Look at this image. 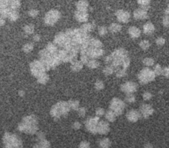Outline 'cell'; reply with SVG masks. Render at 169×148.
Listing matches in <instances>:
<instances>
[{"label": "cell", "instance_id": "obj_1", "mask_svg": "<svg viewBox=\"0 0 169 148\" xmlns=\"http://www.w3.org/2000/svg\"><path fill=\"white\" fill-rule=\"evenodd\" d=\"M105 63L116 69L121 66L126 69L130 64V58L127 50L123 48H119L113 52L105 59Z\"/></svg>", "mask_w": 169, "mask_h": 148}, {"label": "cell", "instance_id": "obj_2", "mask_svg": "<svg viewBox=\"0 0 169 148\" xmlns=\"http://www.w3.org/2000/svg\"><path fill=\"white\" fill-rule=\"evenodd\" d=\"M18 128L21 132L29 134H34L38 129L37 118L34 115L27 116L23 118Z\"/></svg>", "mask_w": 169, "mask_h": 148}, {"label": "cell", "instance_id": "obj_3", "mask_svg": "<svg viewBox=\"0 0 169 148\" xmlns=\"http://www.w3.org/2000/svg\"><path fill=\"white\" fill-rule=\"evenodd\" d=\"M70 109L68 102L61 101L52 106L50 109V115L54 120H58L61 117H65L67 116Z\"/></svg>", "mask_w": 169, "mask_h": 148}, {"label": "cell", "instance_id": "obj_4", "mask_svg": "<svg viewBox=\"0 0 169 148\" xmlns=\"http://www.w3.org/2000/svg\"><path fill=\"white\" fill-rule=\"evenodd\" d=\"M156 75L154 71L148 67L141 70L138 76L139 83L141 85H146L149 82L153 81Z\"/></svg>", "mask_w": 169, "mask_h": 148}, {"label": "cell", "instance_id": "obj_5", "mask_svg": "<svg viewBox=\"0 0 169 148\" xmlns=\"http://www.w3.org/2000/svg\"><path fill=\"white\" fill-rule=\"evenodd\" d=\"M125 108V104L118 98H113L110 103V110H112L116 116H119L123 114V111Z\"/></svg>", "mask_w": 169, "mask_h": 148}, {"label": "cell", "instance_id": "obj_6", "mask_svg": "<svg viewBox=\"0 0 169 148\" xmlns=\"http://www.w3.org/2000/svg\"><path fill=\"white\" fill-rule=\"evenodd\" d=\"M61 17V13L58 10L52 9L46 14L44 17L45 23L48 26H53Z\"/></svg>", "mask_w": 169, "mask_h": 148}, {"label": "cell", "instance_id": "obj_7", "mask_svg": "<svg viewBox=\"0 0 169 148\" xmlns=\"http://www.w3.org/2000/svg\"><path fill=\"white\" fill-rule=\"evenodd\" d=\"M4 143L6 146L9 148L20 147L22 146V142L18 137L14 134L6 133L4 136Z\"/></svg>", "mask_w": 169, "mask_h": 148}, {"label": "cell", "instance_id": "obj_8", "mask_svg": "<svg viewBox=\"0 0 169 148\" xmlns=\"http://www.w3.org/2000/svg\"><path fill=\"white\" fill-rule=\"evenodd\" d=\"M30 71L33 76L38 78L46 71L45 67L40 60H34L30 65Z\"/></svg>", "mask_w": 169, "mask_h": 148}, {"label": "cell", "instance_id": "obj_9", "mask_svg": "<svg viewBox=\"0 0 169 148\" xmlns=\"http://www.w3.org/2000/svg\"><path fill=\"white\" fill-rule=\"evenodd\" d=\"M99 121L100 117L97 116L88 119L85 123L86 128L87 130L93 134L97 133V126Z\"/></svg>", "mask_w": 169, "mask_h": 148}, {"label": "cell", "instance_id": "obj_10", "mask_svg": "<svg viewBox=\"0 0 169 148\" xmlns=\"http://www.w3.org/2000/svg\"><path fill=\"white\" fill-rule=\"evenodd\" d=\"M138 85L136 82L133 81H127L122 84L121 85L120 88L122 92L125 93L126 94L128 93H133L137 92L138 89Z\"/></svg>", "mask_w": 169, "mask_h": 148}, {"label": "cell", "instance_id": "obj_11", "mask_svg": "<svg viewBox=\"0 0 169 148\" xmlns=\"http://www.w3.org/2000/svg\"><path fill=\"white\" fill-rule=\"evenodd\" d=\"M154 110L150 105L143 104L139 107V113L141 116L144 118L147 119L153 114Z\"/></svg>", "mask_w": 169, "mask_h": 148}, {"label": "cell", "instance_id": "obj_12", "mask_svg": "<svg viewBox=\"0 0 169 148\" xmlns=\"http://www.w3.org/2000/svg\"><path fill=\"white\" fill-rule=\"evenodd\" d=\"M115 16L118 20L121 23H128L130 19V14L129 12L122 9H119L115 13Z\"/></svg>", "mask_w": 169, "mask_h": 148}, {"label": "cell", "instance_id": "obj_13", "mask_svg": "<svg viewBox=\"0 0 169 148\" xmlns=\"http://www.w3.org/2000/svg\"><path fill=\"white\" fill-rule=\"evenodd\" d=\"M110 125L108 122L105 121H99L97 126V133L101 135H107L109 132Z\"/></svg>", "mask_w": 169, "mask_h": 148}, {"label": "cell", "instance_id": "obj_14", "mask_svg": "<svg viewBox=\"0 0 169 148\" xmlns=\"http://www.w3.org/2000/svg\"><path fill=\"white\" fill-rule=\"evenodd\" d=\"M141 117V115L139 112L136 110H131L126 114L127 118L131 122H137Z\"/></svg>", "mask_w": 169, "mask_h": 148}, {"label": "cell", "instance_id": "obj_15", "mask_svg": "<svg viewBox=\"0 0 169 148\" xmlns=\"http://www.w3.org/2000/svg\"><path fill=\"white\" fill-rule=\"evenodd\" d=\"M146 9H138L134 12V17L136 20H143L148 18V14Z\"/></svg>", "mask_w": 169, "mask_h": 148}, {"label": "cell", "instance_id": "obj_16", "mask_svg": "<svg viewBox=\"0 0 169 148\" xmlns=\"http://www.w3.org/2000/svg\"><path fill=\"white\" fill-rule=\"evenodd\" d=\"M74 17L77 21L79 22H85L89 19V13L87 12L77 10L74 13Z\"/></svg>", "mask_w": 169, "mask_h": 148}, {"label": "cell", "instance_id": "obj_17", "mask_svg": "<svg viewBox=\"0 0 169 148\" xmlns=\"http://www.w3.org/2000/svg\"><path fill=\"white\" fill-rule=\"evenodd\" d=\"M88 7H89V2L88 0H80L77 3L76 8L78 10L87 12Z\"/></svg>", "mask_w": 169, "mask_h": 148}, {"label": "cell", "instance_id": "obj_18", "mask_svg": "<svg viewBox=\"0 0 169 148\" xmlns=\"http://www.w3.org/2000/svg\"><path fill=\"white\" fill-rule=\"evenodd\" d=\"M84 64L80 60H77L73 63H71V69L72 71L75 72H78L81 71L83 68Z\"/></svg>", "mask_w": 169, "mask_h": 148}, {"label": "cell", "instance_id": "obj_19", "mask_svg": "<svg viewBox=\"0 0 169 148\" xmlns=\"http://www.w3.org/2000/svg\"><path fill=\"white\" fill-rule=\"evenodd\" d=\"M128 32L130 37L133 39H136L139 37L141 35V31L138 28L135 26L130 27L128 30Z\"/></svg>", "mask_w": 169, "mask_h": 148}, {"label": "cell", "instance_id": "obj_20", "mask_svg": "<svg viewBox=\"0 0 169 148\" xmlns=\"http://www.w3.org/2000/svg\"><path fill=\"white\" fill-rule=\"evenodd\" d=\"M155 31V27L151 22H147L143 26V32L147 35H151Z\"/></svg>", "mask_w": 169, "mask_h": 148}, {"label": "cell", "instance_id": "obj_21", "mask_svg": "<svg viewBox=\"0 0 169 148\" xmlns=\"http://www.w3.org/2000/svg\"><path fill=\"white\" fill-rule=\"evenodd\" d=\"M116 115L114 113V112L110 110L109 111H107V112L105 113V117L106 120L109 122H113L115 121L116 119Z\"/></svg>", "mask_w": 169, "mask_h": 148}, {"label": "cell", "instance_id": "obj_22", "mask_svg": "<svg viewBox=\"0 0 169 148\" xmlns=\"http://www.w3.org/2000/svg\"><path fill=\"white\" fill-rule=\"evenodd\" d=\"M108 29L112 33H116L121 30L122 26L117 23H112L109 27Z\"/></svg>", "mask_w": 169, "mask_h": 148}, {"label": "cell", "instance_id": "obj_23", "mask_svg": "<svg viewBox=\"0 0 169 148\" xmlns=\"http://www.w3.org/2000/svg\"><path fill=\"white\" fill-rule=\"evenodd\" d=\"M100 65V62L96 59H90L86 64V66L92 69L97 68Z\"/></svg>", "mask_w": 169, "mask_h": 148}, {"label": "cell", "instance_id": "obj_24", "mask_svg": "<svg viewBox=\"0 0 169 148\" xmlns=\"http://www.w3.org/2000/svg\"><path fill=\"white\" fill-rule=\"evenodd\" d=\"M70 107L71 109L74 111H77L80 108V102L77 100H70L68 101Z\"/></svg>", "mask_w": 169, "mask_h": 148}, {"label": "cell", "instance_id": "obj_25", "mask_svg": "<svg viewBox=\"0 0 169 148\" xmlns=\"http://www.w3.org/2000/svg\"><path fill=\"white\" fill-rule=\"evenodd\" d=\"M49 76L46 73L43 74V75L40 76L39 77L37 78L38 82L40 83V84H42V85L46 84L49 81Z\"/></svg>", "mask_w": 169, "mask_h": 148}, {"label": "cell", "instance_id": "obj_26", "mask_svg": "<svg viewBox=\"0 0 169 148\" xmlns=\"http://www.w3.org/2000/svg\"><path fill=\"white\" fill-rule=\"evenodd\" d=\"M100 146L101 148H107L110 147L111 145V142L108 138H104L101 139L99 142Z\"/></svg>", "mask_w": 169, "mask_h": 148}, {"label": "cell", "instance_id": "obj_27", "mask_svg": "<svg viewBox=\"0 0 169 148\" xmlns=\"http://www.w3.org/2000/svg\"><path fill=\"white\" fill-rule=\"evenodd\" d=\"M19 17V14L16 9H10L8 18L13 21L17 20Z\"/></svg>", "mask_w": 169, "mask_h": 148}, {"label": "cell", "instance_id": "obj_28", "mask_svg": "<svg viewBox=\"0 0 169 148\" xmlns=\"http://www.w3.org/2000/svg\"><path fill=\"white\" fill-rule=\"evenodd\" d=\"M115 69L111 65H107L105 68L103 69V73L106 76H110L112 75L114 72Z\"/></svg>", "mask_w": 169, "mask_h": 148}, {"label": "cell", "instance_id": "obj_29", "mask_svg": "<svg viewBox=\"0 0 169 148\" xmlns=\"http://www.w3.org/2000/svg\"><path fill=\"white\" fill-rule=\"evenodd\" d=\"M94 24L93 23H85L82 25L81 27V28L83 29L84 30L88 33H90V32H92L93 31L94 29Z\"/></svg>", "mask_w": 169, "mask_h": 148}, {"label": "cell", "instance_id": "obj_30", "mask_svg": "<svg viewBox=\"0 0 169 148\" xmlns=\"http://www.w3.org/2000/svg\"><path fill=\"white\" fill-rule=\"evenodd\" d=\"M138 4L141 6V8L145 9H149V5L150 3L151 0H137Z\"/></svg>", "mask_w": 169, "mask_h": 148}, {"label": "cell", "instance_id": "obj_31", "mask_svg": "<svg viewBox=\"0 0 169 148\" xmlns=\"http://www.w3.org/2000/svg\"><path fill=\"white\" fill-rule=\"evenodd\" d=\"M50 143L46 139H44L41 140L37 145V147L38 148H49L50 147Z\"/></svg>", "mask_w": 169, "mask_h": 148}, {"label": "cell", "instance_id": "obj_32", "mask_svg": "<svg viewBox=\"0 0 169 148\" xmlns=\"http://www.w3.org/2000/svg\"><path fill=\"white\" fill-rule=\"evenodd\" d=\"M9 5L12 9H17L20 6V0H10Z\"/></svg>", "mask_w": 169, "mask_h": 148}, {"label": "cell", "instance_id": "obj_33", "mask_svg": "<svg viewBox=\"0 0 169 148\" xmlns=\"http://www.w3.org/2000/svg\"><path fill=\"white\" fill-rule=\"evenodd\" d=\"M10 9L9 8H5L0 9V16L1 18H7L9 15Z\"/></svg>", "mask_w": 169, "mask_h": 148}, {"label": "cell", "instance_id": "obj_34", "mask_svg": "<svg viewBox=\"0 0 169 148\" xmlns=\"http://www.w3.org/2000/svg\"><path fill=\"white\" fill-rule=\"evenodd\" d=\"M125 99L128 103H133L136 101V97L133 93H128L126 94Z\"/></svg>", "mask_w": 169, "mask_h": 148}, {"label": "cell", "instance_id": "obj_35", "mask_svg": "<svg viewBox=\"0 0 169 148\" xmlns=\"http://www.w3.org/2000/svg\"><path fill=\"white\" fill-rule=\"evenodd\" d=\"M139 46H140L141 49L145 50L149 49V48L150 46V44L149 41L143 40L139 43Z\"/></svg>", "mask_w": 169, "mask_h": 148}, {"label": "cell", "instance_id": "obj_36", "mask_svg": "<svg viewBox=\"0 0 169 148\" xmlns=\"http://www.w3.org/2000/svg\"><path fill=\"white\" fill-rule=\"evenodd\" d=\"M127 75V70L124 68L119 69L116 72V76L118 78H122Z\"/></svg>", "mask_w": 169, "mask_h": 148}, {"label": "cell", "instance_id": "obj_37", "mask_svg": "<svg viewBox=\"0 0 169 148\" xmlns=\"http://www.w3.org/2000/svg\"><path fill=\"white\" fill-rule=\"evenodd\" d=\"M25 32L27 34H32L34 31V26L32 24H29L24 27Z\"/></svg>", "mask_w": 169, "mask_h": 148}, {"label": "cell", "instance_id": "obj_38", "mask_svg": "<svg viewBox=\"0 0 169 148\" xmlns=\"http://www.w3.org/2000/svg\"><path fill=\"white\" fill-rule=\"evenodd\" d=\"M143 64L145 65V66H148V67H150V66H152L154 64V59L151 58H145L143 59L142 61Z\"/></svg>", "mask_w": 169, "mask_h": 148}, {"label": "cell", "instance_id": "obj_39", "mask_svg": "<svg viewBox=\"0 0 169 148\" xmlns=\"http://www.w3.org/2000/svg\"><path fill=\"white\" fill-rule=\"evenodd\" d=\"M94 88L97 90H101L105 88L104 82L101 80H97L94 84Z\"/></svg>", "mask_w": 169, "mask_h": 148}, {"label": "cell", "instance_id": "obj_40", "mask_svg": "<svg viewBox=\"0 0 169 148\" xmlns=\"http://www.w3.org/2000/svg\"><path fill=\"white\" fill-rule=\"evenodd\" d=\"M154 72L155 73V75H157V76L162 75L163 69L162 68L161 66H160V64H157L156 65V66L154 67Z\"/></svg>", "mask_w": 169, "mask_h": 148}, {"label": "cell", "instance_id": "obj_41", "mask_svg": "<svg viewBox=\"0 0 169 148\" xmlns=\"http://www.w3.org/2000/svg\"><path fill=\"white\" fill-rule=\"evenodd\" d=\"M34 48V45L31 43H28L24 45L23 48V49L25 52H31L33 50Z\"/></svg>", "mask_w": 169, "mask_h": 148}, {"label": "cell", "instance_id": "obj_42", "mask_svg": "<svg viewBox=\"0 0 169 148\" xmlns=\"http://www.w3.org/2000/svg\"><path fill=\"white\" fill-rule=\"evenodd\" d=\"M98 32L100 36H104L107 33V28L103 26L98 27Z\"/></svg>", "mask_w": 169, "mask_h": 148}, {"label": "cell", "instance_id": "obj_43", "mask_svg": "<svg viewBox=\"0 0 169 148\" xmlns=\"http://www.w3.org/2000/svg\"><path fill=\"white\" fill-rule=\"evenodd\" d=\"M10 3V0H0V9L7 8Z\"/></svg>", "mask_w": 169, "mask_h": 148}, {"label": "cell", "instance_id": "obj_44", "mask_svg": "<svg viewBox=\"0 0 169 148\" xmlns=\"http://www.w3.org/2000/svg\"><path fill=\"white\" fill-rule=\"evenodd\" d=\"M105 110L102 108L101 107H98L96 109V114L97 116V117H101V116H103L105 115Z\"/></svg>", "mask_w": 169, "mask_h": 148}, {"label": "cell", "instance_id": "obj_45", "mask_svg": "<svg viewBox=\"0 0 169 148\" xmlns=\"http://www.w3.org/2000/svg\"><path fill=\"white\" fill-rule=\"evenodd\" d=\"M78 114L80 117H84L86 113V109L84 107H80L77 110Z\"/></svg>", "mask_w": 169, "mask_h": 148}, {"label": "cell", "instance_id": "obj_46", "mask_svg": "<svg viewBox=\"0 0 169 148\" xmlns=\"http://www.w3.org/2000/svg\"><path fill=\"white\" fill-rule=\"evenodd\" d=\"M142 97H143L144 100H149L152 97V95L151 93L149 92H145L142 95Z\"/></svg>", "mask_w": 169, "mask_h": 148}, {"label": "cell", "instance_id": "obj_47", "mask_svg": "<svg viewBox=\"0 0 169 148\" xmlns=\"http://www.w3.org/2000/svg\"><path fill=\"white\" fill-rule=\"evenodd\" d=\"M166 41L165 39L162 37H159L157 39L156 41V43L157 45L158 46H162L165 44Z\"/></svg>", "mask_w": 169, "mask_h": 148}, {"label": "cell", "instance_id": "obj_48", "mask_svg": "<svg viewBox=\"0 0 169 148\" xmlns=\"http://www.w3.org/2000/svg\"><path fill=\"white\" fill-rule=\"evenodd\" d=\"M90 147V144L89 142L86 141H83L80 143L79 145V148H88Z\"/></svg>", "mask_w": 169, "mask_h": 148}, {"label": "cell", "instance_id": "obj_49", "mask_svg": "<svg viewBox=\"0 0 169 148\" xmlns=\"http://www.w3.org/2000/svg\"><path fill=\"white\" fill-rule=\"evenodd\" d=\"M39 14V12L36 9H32L30 10L28 13L29 16L32 17H35Z\"/></svg>", "mask_w": 169, "mask_h": 148}, {"label": "cell", "instance_id": "obj_50", "mask_svg": "<svg viewBox=\"0 0 169 148\" xmlns=\"http://www.w3.org/2000/svg\"><path fill=\"white\" fill-rule=\"evenodd\" d=\"M163 24L165 27H169V16H166L163 19Z\"/></svg>", "mask_w": 169, "mask_h": 148}, {"label": "cell", "instance_id": "obj_51", "mask_svg": "<svg viewBox=\"0 0 169 148\" xmlns=\"http://www.w3.org/2000/svg\"><path fill=\"white\" fill-rule=\"evenodd\" d=\"M162 75L165 76L167 78H169V66L165 67L163 69Z\"/></svg>", "mask_w": 169, "mask_h": 148}, {"label": "cell", "instance_id": "obj_52", "mask_svg": "<svg viewBox=\"0 0 169 148\" xmlns=\"http://www.w3.org/2000/svg\"><path fill=\"white\" fill-rule=\"evenodd\" d=\"M72 128L74 130H78V129H80V128H81V124H80V122H79V121H75L73 124Z\"/></svg>", "mask_w": 169, "mask_h": 148}, {"label": "cell", "instance_id": "obj_53", "mask_svg": "<svg viewBox=\"0 0 169 148\" xmlns=\"http://www.w3.org/2000/svg\"><path fill=\"white\" fill-rule=\"evenodd\" d=\"M40 36L39 35H36L34 36L33 39L35 41L38 42L40 41Z\"/></svg>", "mask_w": 169, "mask_h": 148}, {"label": "cell", "instance_id": "obj_54", "mask_svg": "<svg viewBox=\"0 0 169 148\" xmlns=\"http://www.w3.org/2000/svg\"><path fill=\"white\" fill-rule=\"evenodd\" d=\"M5 24V21L3 18H0V26H3Z\"/></svg>", "mask_w": 169, "mask_h": 148}, {"label": "cell", "instance_id": "obj_55", "mask_svg": "<svg viewBox=\"0 0 169 148\" xmlns=\"http://www.w3.org/2000/svg\"><path fill=\"white\" fill-rule=\"evenodd\" d=\"M145 148H152V145L150 144V143H147L145 145Z\"/></svg>", "mask_w": 169, "mask_h": 148}, {"label": "cell", "instance_id": "obj_56", "mask_svg": "<svg viewBox=\"0 0 169 148\" xmlns=\"http://www.w3.org/2000/svg\"><path fill=\"white\" fill-rule=\"evenodd\" d=\"M165 13L169 15V5H168L167 9L166 10H165Z\"/></svg>", "mask_w": 169, "mask_h": 148}]
</instances>
